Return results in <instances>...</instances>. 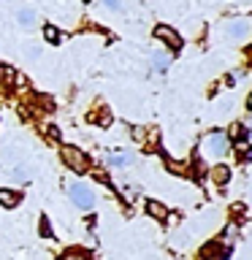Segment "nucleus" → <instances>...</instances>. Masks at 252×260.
<instances>
[{
	"mask_svg": "<svg viewBox=\"0 0 252 260\" xmlns=\"http://www.w3.org/2000/svg\"><path fill=\"white\" fill-rule=\"evenodd\" d=\"M60 157L62 162L68 166L71 171H76V174H84V171L89 168V160H87V154L79 149V146H71V144H65L62 149H60Z\"/></svg>",
	"mask_w": 252,
	"mask_h": 260,
	"instance_id": "1",
	"label": "nucleus"
},
{
	"mask_svg": "<svg viewBox=\"0 0 252 260\" xmlns=\"http://www.w3.org/2000/svg\"><path fill=\"white\" fill-rule=\"evenodd\" d=\"M68 195H71V203H73V206H79V209H84V211L95 206L92 190H89L87 184H81V182H73V184L68 187Z\"/></svg>",
	"mask_w": 252,
	"mask_h": 260,
	"instance_id": "2",
	"label": "nucleus"
},
{
	"mask_svg": "<svg viewBox=\"0 0 252 260\" xmlns=\"http://www.w3.org/2000/svg\"><path fill=\"white\" fill-rule=\"evenodd\" d=\"M201 152L203 154H214V157H219V154H225L228 152V136L225 133H211L203 138V144H201Z\"/></svg>",
	"mask_w": 252,
	"mask_h": 260,
	"instance_id": "3",
	"label": "nucleus"
},
{
	"mask_svg": "<svg viewBox=\"0 0 252 260\" xmlns=\"http://www.w3.org/2000/svg\"><path fill=\"white\" fill-rule=\"evenodd\" d=\"M154 38L163 41V44H166L168 49H174V52L182 49V36H179L174 27H168V24H158V27H154Z\"/></svg>",
	"mask_w": 252,
	"mask_h": 260,
	"instance_id": "4",
	"label": "nucleus"
},
{
	"mask_svg": "<svg viewBox=\"0 0 252 260\" xmlns=\"http://www.w3.org/2000/svg\"><path fill=\"white\" fill-rule=\"evenodd\" d=\"M225 36L233 38V41H244L249 36V19H244V16H239V19H231L225 24Z\"/></svg>",
	"mask_w": 252,
	"mask_h": 260,
	"instance_id": "5",
	"label": "nucleus"
},
{
	"mask_svg": "<svg viewBox=\"0 0 252 260\" xmlns=\"http://www.w3.org/2000/svg\"><path fill=\"white\" fill-rule=\"evenodd\" d=\"M163 166H166V171H168V174H174V176H187V174H190V166H187V162L166 157V154H163Z\"/></svg>",
	"mask_w": 252,
	"mask_h": 260,
	"instance_id": "6",
	"label": "nucleus"
},
{
	"mask_svg": "<svg viewBox=\"0 0 252 260\" xmlns=\"http://www.w3.org/2000/svg\"><path fill=\"white\" fill-rule=\"evenodd\" d=\"M22 203V195L16 192V190H8V187H0V206H6V209H14V206H19Z\"/></svg>",
	"mask_w": 252,
	"mask_h": 260,
	"instance_id": "7",
	"label": "nucleus"
},
{
	"mask_svg": "<svg viewBox=\"0 0 252 260\" xmlns=\"http://www.w3.org/2000/svg\"><path fill=\"white\" fill-rule=\"evenodd\" d=\"M146 214H149L152 219H158V222H166V219H168V209L163 206L160 201H146Z\"/></svg>",
	"mask_w": 252,
	"mask_h": 260,
	"instance_id": "8",
	"label": "nucleus"
},
{
	"mask_svg": "<svg viewBox=\"0 0 252 260\" xmlns=\"http://www.w3.org/2000/svg\"><path fill=\"white\" fill-rule=\"evenodd\" d=\"M16 22H19L24 30H30V27H36V22H38V14L33 11V8H19V11H16Z\"/></svg>",
	"mask_w": 252,
	"mask_h": 260,
	"instance_id": "9",
	"label": "nucleus"
},
{
	"mask_svg": "<svg viewBox=\"0 0 252 260\" xmlns=\"http://www.w3.org/2000/svg\"><path fill=\"white\" fill-rule=\"evenodd\" d=\"M211 182L219 184V187H225L228 182H231V168H228V166H214V168H211Z\"/></svg>",
	"mask_w": 252,
	"mask_h": 260,
	"instance_id": "10",
	"label": "nucleus"
},
{
	"mask_svg": "<svg viewBox=\"0 0 252 260\" xmlns=\"http://www.w3.org/2000/svg\"><path fill=\"white\" fill-rule=\"evenodd\" d=\"M130 162H133V154H128V152H111L109 154V166H114V168H125Z\"/></svg>",
	"mask_w": 252,
	"mask_h": 260,
	"instance_id": "11",
	"label": "nucleus"
},
{
	"mask_svg": "<svg viewBox=\"0 0 252 260\" xmlns=\"http://www.w3.org/2000/svg\"><path fill=\"white\" fill-rule=\"evenodd\" d=\"M89 122H95V125H101V127H109L111 125V111L106 109V106H101V111L89 114Z\"/></svg>",
	"mask_w": 252,
	"mask_h": 260,
	"instance_id": "12",
	"label": "nucleus"
},
{
	"mask_svg": "<svg viewBox=\"0 0 252 260\" xmlns=\"http://www.w3.org/2000/svg\"><path fill=\"white\" fill-rule=\"evenodd\" d=\"M201 255H203V260H225V249L217 247V244L211 241V244H206V247H203Z\"/></svg>",
	"mask_w": 252,
	"mask_h": 260,
	"instance_id": "13",
	"label": "nucleus"
},
{
	"mask_svg": "<svg viewBox=\"0 0 252 260\" xmlns=\"http://www.w3.org/2000/svg\"><path fill=\"white\" fill-rule=\"evenodd\" d=\"M16 81V71L11 65H0V87H14Z\"/></svg>",
	"mask_w": 252,
	"mask_h": 260,
	"instance_id": "14",
	"label": "nucleus"
},
{
	"mask_svg": "<svg viewBox=\"0 0 252 260\" xmlns=\"http://www.w3.org/2000/svg\"><path fill=\"white\" fill-rule=\"evenodd\" d=\"M11 182H16V184H24L30 179V174H27V168L24 166H16V168H8V174H6Z\"/></svg>",
	"mask_w": 252,
	"mask_h": 260,
	"instance_id": "15",
	"label": "nucleus"
},
{
	"mask_svg": "<svg viewBox=\"0 0 252 260\" xmlns=\"http://www.w3.org/2000/svg\"><path fill=\"white\" fill-rule=\"evenodd\" d=\"M152 65H154V71H158V73H166V68L171 65V57L166 52H154L152 54Z\"/></svg>",
	"mask_w": 252,
	"mask_h": 260,
	"instance_id": "16",
	"label": "nucleus"
},
{
	"mask_svg": "<svg viewBox=\"0 0 252 260\" xmlns=\"http://www.w3.org/2000/svg\"><path fill=\"white\" fill-rule=\"evenodd\" d=\"M44 38L49 41V44H54V46H57V44H62V41H65V36H62V32L54 27V24H46V27H44Z\"/></svg>",
	"mask_w": 252,
	"mask_h": 260,
	"instance_id": "17",
	"label": "nucleus"
},
{
	"mask_svg": "<svg viewBox=\"0 0 252 260\" xmlns=\"http://www.w3.org/2000/svg\"><path fill=\"white\" fill-rule=\"evenodd\" d=\"M239 138H247V125L236 122V125L231 127V141H239Z\"/></svg>",
	"mask_w": 252,
	"mask_h": 260,
	"instance_id": "18",
	"label": "nucleus"
},
{
	"mask_svg": "<svg viewBox=\"0 0 252 260\" xmlns=\"http://www.w3.org/2000/svg\"><path fill=\"white\" fill-rule=\"evenodd\" d=\"M236 239H239V225H236V222L225 225V241H228V244H233Z\"/></svg>",
	"mask_w": 252,
	"mask_h": 260,
	"instance_id": "19",
	"label": "nucleus"
},
{
	"mask_svg": "<svg viewBox=\"0 0 252 260\" xmlns=\"http://www.w3.org/2000/svg\"><path fill=\"white\" fill-rule=\"evenodd\" d=\"M103 6L109 8V11H122V3H119V0H103Z\"/></svg>",
	"mask_w": 252,
	"mask_h": 260,
	"instance_id": "20",
	"label": "nucleus"
},
{
	"mask_svg": "<svg viewBox=\"0 0 252 260\" xmlns=\"http://www.w3.org/2000/svg\"><path fill=\"white\" fill-rule=\"evenodd\" d=\"M60 260H89L87 255H79V252H68V255H62Z\"/></svg>",
	"mask_w": 252,
	"mask_h": 260,
	"instance_id": "21",
	"label": "nucleus"
},
{
	"mask_svg": "<svg viewBox=\"0 0 252 260\" xmlns=\"http://www.w3.org/2000/svg\"><path fill=\"white\" fill-rule=\"evenodd\" d=\"M41 236H46V239H49V236H52V228H49V222H46V217L41 219Z\"/></svg>",
	"mask_w": 252,
	"mask_h": 260,
	"instance_id": "22",
	"label": "nucleus"
},
{
	"mask_svg": "<svg viewBox=\"0 0 252 260\" xmlns=\"http://www.w3.org/2000/svg\"><path fill=\"white\" fill-rule=\"evenodd\" d=\"M244 211H247V206H244V203H236V206H233V214H244Z\"/></svg>",
	"mask_w": 252,
	"mask_h": 260,
	"instance_id": "23",
	"label": "nucleus"
},
{
	"mask_svg": "<svg viewBox=\"0 0 252 260\" xmlns=\"http://www.w3.org/2000/svg\"><path fill=\"white\" fill-rule=\"evenodd\" d=\"M49 136H52V138H57V141H60V130H57V127H49Z\"/></svg>",
	"mask_w": 252,
	"mask_h": 260,
	"instance_id": "24",
	"label": "nucleus"
},
{
	"mask_svg": "<svg viewBox=\"0 0 252 260\" xmlns=\"http://www.w3.org/2000/svg\"><path fill=\"white\" fill-rule=\"evenodd\" d=\"M84 3H89V0H84Z\"/></svg>",
	"mask_w": 252,
	"mask_h": 260,
	"instance_id": "25",
	"label": "nucleus"
}]
</instances>
